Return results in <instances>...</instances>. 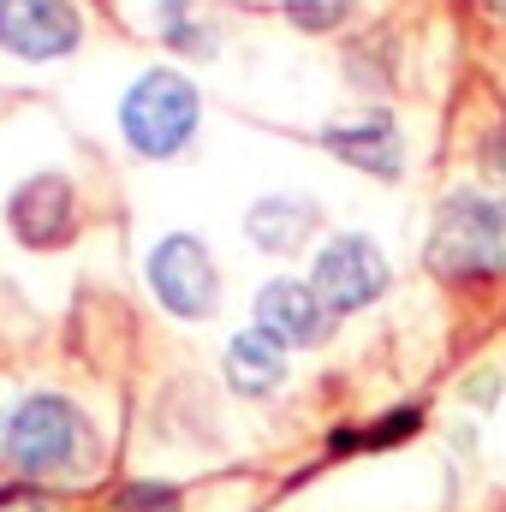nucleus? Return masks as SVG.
Here are the masks:
<instances>
[{
    "mask_svg": "<svg viewBox=\"0 0 506 512\" xmlns=\"http://www.w3.org/2000/svg\"><path fill=\"white\" fill-rule=\"evenodd\" d=\"M0 459L12 471H24V477H72L78 465L96 459L90 423L60 393H24L0 417Z\"/></svg>",
    "mask_w": 506,
    "mask_h": 512,
    "instance_id": "nucleus-1",
    "label": "nucleus"
},
{
    "mask_svg": "<svg viewBox=\"0 0 506 512\" xmlns=\"http://www.w3.org/2000/svg\"><path fill=\"white\" fill-rule=\"evenodd\" d=\"M423 262L441 280H489V274H506V191H453L435 209Z\"/></svg>",
    "mask_w": 506,
    "mask_h": 512,
    "instance_id": "nucleus-2",
    "label": "nucleus"
},
{
    "mask_svg": "<svg viewBox=\"0 0 506 512\" xmlns=\"http://www.w3.org/2000/svg\"><path fill=\"white\" fill-rule=\"evenodd\" d=\"M197 120H203L197 84H191L185 72H173V66L143 72L126 90V102H120V131H126L131 149L149 155V161L179 155V149L197 137Z\"/></svg>",
    "mask_w": 506,
    "mask_h": 512,
    "instance_id": "nucleus-3",
    "label": "nucleus"
},
{
    "mask_svg": "<svg viewBox=\"0 0 506 512\" xmlns=\"http://www.w3.org/2000/svg\"><path fill=\"white\" fill-rule=\"evenodd\" d=\"M149 292L161 298V310H173L179 322H203L215 316V298H221V274L203 251V239L191 233H167L155 251H149Z\"/></svg>",
    "mask_w": 506,
    "mask_h": 512,
    "instance_id": "nucleus-4",
    "label": "nucleus"
},
{
    "mask_svg": "<svg viewBox=\"0 0 506 512\" xmlns=\"http://www.w3.org/2000/svg\"><path fill=\"white\" fill-rule=\"evenodd\" d=\"M310 286H316V298H322L334 316H352V310L376 304L381 292H387V256H381V245L364 239V233H334V239L316 251Z\"/></svg>",
    "mask_w": 506,
    "mask_h": 512,
    "instance_id": "nucleus-5",
    "label": "nucleus"
},
{
    "mask_svg": "<svg viewBox=\"0 0 506 512\" xmlns=\"http://www.w3.org/2000/svg\"><path fill=\"white\" fill-rule=\"evenodd\" d=\"M84 42L72 0H0V48L18 60H60Z\"/></svg>",
    "mask_w": 506,
    "mask_h": 512,
    "instance_id": "nucleus-6",
    "label": "nucleus"
},
{
    "mask_svg": "<svg viewBox=\"0 0 506 512\" xmlns=\"http://www.w3.org/2000/svg\"><path fill=\"white\" fill-rule=\"evenodd\" d=\"M6 221L12 233L30 245V251H54L78 233V197H72V179L66 173H36L12 191L6 203Z\"/></svg>",
    "mask_w": 506,
    "mask_h": 512,
    "instance_id": "nucleus-7",
    "label": "nucleus"
},
{
    "mask_svg": "<svg viewBox=\"0 0 506 512\" xmlns=\"http://www.w3.org/2000/svg\"><path fill=\"white\" fill-rule=\"evenodd\" d=\"M256 328L280 346H322L334 328V310L316 298L310 280H268L256 292Z\"/></svg>",
    "mask_w": 506,
    "mask_h": 512,
    "instance_id": "nucleus-8",
    "label": "nucleus"
},
{
    "mask_svg": "<svg viewBox=\"0 0 506 512\" xmlns=\"http://www.w3.org/2000/svg\"><path fill=\"white\" fill-rule=\"evenodd\" d=\"M322 149L340 155L346 167L370 173V179H399L405 173V143H399V126L387 114H364L352 126H328L322 131Z\"/></svg>",
    "mask_w": 506,
    "mask_h": 512,
    "instance_id": "nucleus-9",
    "label": "nucleus"
},
{
    "mask_svg": "<svg viewBox=\"0 0 506 512\" xmlns=\"http://www.w3.org/2000/svg\"><path fill=\"white\" fill-rule=\"evenodd\" d=\"M316 221H322V209L310 197H262V203H251V215H245V233H251L256 251L292 256L316 233Z\"/></svg>",
    "mask_w": 506,
    "mask_h": 512,
    "instance_id": "nucleus-10",
    "label": "nucleus"
},
{
    "mask_svg": "<svg viewBox=\"0 0 506 512\" xmlns=\"http://www.w3.org/2000/svg\"><path fill=\"white\" fill-rule=\"evenodd\" d=\"M286 382V346L268 340L262 328H245L227 340V387L245 399H268L274 387Z\"/></svg>",
    "mask_w": 506,
    "mask_h": 512,
    "instance_id": "nucleus-11",
    "label": "nucleus"
},
{
    "mask_svg": "<svg viewBox=\"0 0 506 512\" xmlns=\"http://www.w3.org/2000/svg\"><path fill=\"white\" fill-rule=\"evenodd\" d=\"M161 36L179 48V54H215V30L197 18V0H161Z\"/></svg>",
    "mask_w": 506,
    "mask_h": 512,
    "instance_id": "nucleus-12",
    "label": "nucleus"
},
{
    "mask_svg": "<svg viewBox=\"0 0 506 512\" xmlns=\"http://www.w3.org/2000/svg\"><path fill=\"white\" fill-rule=\"evenodd\" d=\"M417 423H423V411H417V405H399V411L376 417V429H346V435H334L328 447H334V453H358V447H399L405 435H417Z\"/></svg>",
    "mask_w": 506,
    "mask_h": 512,
    "instance_id": "nucleus-13",
    "label": "nucleus"
},
{
    "mask_svg": "<svg viewBox=\"0 0 506 512\" xmlns=\"http://www.w3.org/2000/svg\"><path fill=\"white\" fill-rule=\"evenodd\" d=\"M280 12L310 36H328V30H340L352 18V0H280Z\"/></svg>",
    "mask_w": 506,
    "mask_h": 512,
    "instance_id": "nucleus-14",
    "label": "nucleus"
},
{
    "mask_svg": "<svg viewBox=\"0 0 506 512\" xmlns=\"http://www.w3.org/2000/svg\"><path fill=\"white\" fill-rule=\"evenodd\" d=\"M108 512H185V501H179V489H167V483H126V489L108 501Z\"/></svg>",
    "mask_w": 506,
    "mask_h": 512,
    "instance_id": "nucleus-15",
    "label": "nucleus"
},
{
    "mask_svg": "<svg viewBox=\"0 0 506 512\" xmlns=\"http://www.w3.org/2000/svg\"><path fill=\"white\" fill-rule=\"evenodd\" d=\"M0 512H54L36 489H0Z\"/></svg>",
    "mask_w": 506,
    "mask_h": 512,
    "instance_id": "nucleus-16",
    "label": "nucleus"
},
{
    "mask_svg": "<svg viewBox=\"0 0 506 512\" xmlns=\"http://www.w3.org/2000/svg\"><path fill=\"white\" fill-rule=\"evenodd\" d=\"M483 167H489V173H495V179H506V126L495 131V137H489V143H483Z\"/></svg>",
    "mask_w": 506,
    "mask_h": 512,
    "instance_id": "nucleus-17",
    "label": "nucleus"
},
{
    "mask_svg": "<svg viewBox=\"0 0 506 512\" xmlns=\"http://www.w3.org/2000/svg\"><path fill=\"white\" fill-rule=\"evenodd\" d=\"M495 393H501V382H495V376H489V382H471V387H465V399H471V405H489Z\"/></svg>",
    "mask_w": 506,
    "mask_h": 512,
    "instance_id": "nucleus-18",
    "label": "nucleus"
},
{
    "mask_svg": "<svg viewBox=\"0 0 506 512\" xmlns=\"http://www.w3.org/2000/svg\"><path fill=\"white\" fill-rule=\"evenodd\" d=\"M483 6H489V12H495V18L506 24V0H483Z\"/></svg>",
    "mask_w": 506,
    "mask_h": 512,
    "instance_id": "nucleus-19",
    "label": "nucleus"
}]
</instances>
